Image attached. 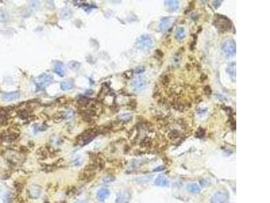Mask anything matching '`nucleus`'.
<instances>
[{"label": "nucleus", "instance_id": "nucleus-3", "mask_svg": "<svg viewBox=\"0 0 270 203\" xmlns=\"http://www.w3.org/2000/svg\"><path fill=\"white\" fill-rule=\"evenodd\" d=\"M221 49L225 55L228 56H233L237 53L236 43L231 39H225L221 44Z\"/></svg>", "mask_w": 270, "mask_h": 203}, {"label": "nucleus", "instance_id": "nucleus-8", "mask_svg": "<svg viewBox=\"0 0 270 203\" xmlns=\"http://www.w3.org/2000/svg\"><path fill=\"white\" fill-rule=\"evenodd\" d=\"M20 97V92L18 91H12V92H3L1 94V99L3 102H11L19 99Z\"/></svg>", "mask_w": 270, "mask_h": 203}, {"label": "nucleus", "instance_id": "nucleus-21", "mask_svg": "<svg viewBox=\"0 0 270 203\" xmlns=\"http://www.w3.org/2000/svg\"><path fill=\"white\" fill-rule=\"evenodd\" d=\"M131 118H132L131 114H130L128 113L122 114L118 117V119L119 121H123V122H128L131 120Z\"/></svg>", "mask_w": 270, "mask_h": 203}, {"label": "nucleus", "instance_id": "nucleus-7", "mask_svg": "<svg viewBox=\"0 0 270 203\" xmlns=\"http://www.w3.org/2000/svg\"><path fill=\"white\" fill-rule=\"evenodd\" d=\"M132 194L128 189H124L118 193L115 203H129L131 200Z\"/></svg>", "mask_w": 270, "mask_h": 203}, {"label": "nucleus", "instance_id": "nucleus-34", "mask_svg": "<svg viewBox=\"0 0 270 203\" xmlns=\"http://www.w3.org/2000/svg\"><path fill=\"white\" fill-rule=\"evenodd\" d=\"M216 96L219 98V99L220 100H226V98H225L224 96H221V95H220V94H217L216 95Z\"/></svg>", "mask_w": 270, "mask_h": 203}, {"label": "nucleus", "instance_id": "nucleus-13", "mask_svg": "<svg viewBox=\"0 0 270 203\" xmlns=\"http://www.w3.org/2000/svg\"><path fill=\"white\" fill-rule=\"evenodd\" d=\"M168 179L164 175H159L155 181V184L158 186H160V187H164V186L168 185Z\"/></svg>", "mask_w": 270, "mask_h": 203}, {"label": "nucleus", "instance_id": "nucleus-20", "mask_svg": "<svg viewBox=\"0 0 270 203\" xmlns=\"http://www.w3.org/2000/svg\"><path fill=\"white\" fill-rule=\"evenodd\" d=\"M185 33H186L185 29L182 28V27H180V28L178 29L176 32V35H175L176 39H178V40L182 39L184 37H185Z\"/></svg>", "mask_w": 270, "mask_h": 203}, {"label": "nucleus", "instance_id": "nucleus-2", "mask_svg": "<svg viewBox=\"0 0 270 203\" xmlns=\"http://www.w3.org/2000/svg\"><path fill=\"white\" fill-rule=\"evenodd\" d=\"M214 24L217 28L222 30V31H226L231 29L232 23L227 17L221 15H217L214 20Z\"/></svg>", "mask_w": 270, "mask_h": 203}, {"label": "nucleus", "instance_id": "nucleus-14", "mask_svg": "<svg viewBox=\"0 0 270 203\" xmlns=\"http://www.w3.org/2000/svg\"><path fill=\"white\" fill-rule=\"evenodd\" d=\"M171 18L170 17H166L162 19L161 22L159 24V29L162 31H165L169 28L171 24Z\"/></svg>", "mask_w": 270, "mask_h": 203}, {"label": "nucleus", "instance_id": "nucleus-9", "mask_svg": "<svg viewBox=\"0 0 270 203\" xmlns=\"http://www.w3.org/2000/svg\"><path fill=\"white\" fill-rule=\"evenodd\" d=\"M28 194L31 198H38L41 194V188L38 185L33 184L28 189Z\"/></svg>", "mask_w": 270, "mask_h": 203}, {"label": "nucleus", "instance_id": "nucleus-28", "mask_svg": "<svg viewBox=\"0 0 270 203\" xmlns=\"http://www.w3.org/2000/svg\"><path fill=\"white\" fill-rule=\"evenodd\" d=\"M30 6H31V7L33 9H36L39 7V2H37H37L33 1V2H31V3H30Z\"/></svg>", "mask_w": 270, "mask_h": 203}, {"label": "nucleus", "instance_id": "nucleus-24", "mask_svg": "<svg viewBox=\"0 0 270 203\" xmlns=\"http://www.w3.org/2000/svg\"><path fill=\"white\" fill-rule=\"evenodd\" d=\"M64 118H65L64 114H62L61 113H57L56 115H54L53 120L54 121H56V123H59V122L62 120Z\"/></svg>", "mask_w": 270, "mask_h": 203}, {"label": "nucleus", "instance_id": "nucleus-33", "mask_svg": "<svg viewBox=\"0 0 270 203\" xmlns=\"http://www.w3.org/2000/svg\"><path fill=\"white\" fill-rule=\"evenodd\" d=\"M162 81H163V83L164 84L168 83H169V81H170L169 77H167V76H164V77H163V79H162Z\"/></svg>", "mask_w": 270, "mask_h": 203}, {"label": "nucleus", "instance_id": "nucleus-27", "mask_svg": "<svg viewBox=\"0 0 270 203\" xmlns=\"http://www.w3.org/2000/svg\"><path fill=\"white\" fill-rule=\"evenodd\" d=\"M144 71H145V68L143 66H138L135 69V73L136 74L142 73L144 72Z\"/></svg>", "mask_w": 270, "mask_h": 203}, {"label": "nucleus", "instance_id": "nucleus-29", "mask_svg": "<svg viewBox=\"0 0 270 203\" xmlns=\"http://www.w3.org/2000/svg\"><path fill=\"white\" fill-rule=\"evenodd\" d=\"M222 1H214L213 3V6H214L215 8H218L221 4Z\"/></svg>", "mask_w": 270, "mask_h": 203}, {"label": "nucleus", "instance_id": "nucleus-10", "mask_svg": "<svg viewBox=\"0 0 270 203\" xmlns=\"http://www.w3.org/2000/svg\"><path fill=\"white\" fill-rule=\"evenodd\" d=\"M146 86V81L142 77H137L132 81V87L133 90L136 91L143 90Z\"/></svg>", "mask_w": 270, "mask_h": 203}, {"label": "nucleus", "instance_id": "nucleus-11", "mask_svg": "<svg viewBox=\"0 0 270 203\" xmlns=\"http://www.w3.org/2000/svg\"><path fill=\"white\" fill-rule=\"evenodd\" d=\"M53 70L57 75H59L61 77H63L66 75V67L64 66V64L62 62H57L56 64H55Z\"/></svg>", "mask_w": 270, "mask_h": 203}, {"label": "nucleus", "instance_id": "nucleus-6", "mask_svg": "<svg viewBox=\"0 0 270 203\" xmlns=\"http://www.w3.org/2000/svg\"><path fill=\"white\" fill-rule=\"evenodd\" d=\"M230 196L228 191L220 190L214 194L211 200V203H229Z\"/></svg>", "mask_w": 270, "mask_h": 203}, {"label": "nucleus", "instance_id": "nucleus-26", "mask_svg": "<svg viewBox=\"0 0 270 203\" xmlns=\"http://www.w3.org/2000/svg\"><path fill=\"white\" fill-rule=\"evenodd\" d=\"M204 92L207 96H209L212 93V90H211V88L209 86H206L204 87Z\"/></svg>", "mask_w": 270, "mask_h": 203}, {"label": "nucleus", "instance_id": "nucleus-23", "mask_svg": "<svg viewBox=\"0 0 270 203\" xmlns=\"http://www.w3.org/2000/svg\"><path fill=\"white\" fill-rule=\"evenodd\" d=\"M9 19V14L5 10L0 12V21L2 22H4L8 21Z\"/></svg>", "mask_w": 270, "mask_h": 203}, {"label": "nucleus", "instance_id": "nucleus-17", "mask_svg": "<svg viewBox=\"0 0 270 203\" xmlns=\"http://www.w3.org/2000/svg\"><path fill=\"white\" fill-rule=\"evenodd\" d=\"M60 16L61 18H64L65 20L70 19L72 16V12L70 8H64L60 12Z\"/></svg>", "mask_w": 270, "mask_h": 203}, {"label": "nucleus", "instance_id": "nucleus-32", "mask_svg": "<svg viewBox=\"0 0 270 203\" xmlns=\"http://www.w3.org/2000/svg\"><path fill=\"white\" fill-rule=\"evenodd\" d=\"M155 54H156V55L158 56L159 58H162L163 56V52H162L161 50H157L155 51Z\"/></svg>", "mask_w": 270, "mask_h": 203}, {"label": "nucleus", "instance_id": "nucleus-16", "mask_svg": "<svg viewBox=\"0 0 270 203\" xmlns=\"http://www.w3.org/2000/svg\"><path fill=\"white\" fill-rule=\"evenodd\" d=\"M61 89L63 91H67L72 89L74 87V81L70 79L68 81H64L61 83Z\"/></svg>", "mask_w": 270, "mask_h": 203}, {"label": "nucleus", "instance_id": "nucleus-18", "mask_svg": "<svg viewBox=\"0 0 270 203\" xmlns=\"http://www.w3.org/2000/svg\"><path fill=\"white\" fill-rule=\"evenodd\" d=\"M187 190L193 194H198L201 191L200 187L196 184H190L187 185Z\"/></svg>", "mask_w": 270, "mask_h": 203}, {"label": "nucleus", "instance_id": "nucleus-5", "mask_svg": "<svg viewBox=\"0 0 270 203\" xmlns=\"http://www.w3.org/2000/svg\"><path fill=\"white\" fill-rule=\"evenodd\" d=\"M153 45V42L151 37L144 35L139 37L136 42V46L137 48L143 50H147L151 48Z\"/></svg>", "mask_w": 270, "mask_h": 203}, {"label": "nucleus", "instance_id": "nucleus-31", "mask_svg": "<svg viewBox=\"0 0 270 203\" xmlns=\"http://www.w3.org/2000/svg\"><path fill=\"white\" fill-rule=\"evenodd\" d=\"M129 106L132 108H135L136 106V102L135 100H131V101H130Z\"/></svg>", "mask_w": 270, "mask_h": 203}, {"label": "nucleus", "instance_id": "nucleus-19", "mask_svg": "<svg viewBox=\"0 0 270 203\" xmlns=\"http://www.w3.org/2000/svg\"><path fill=\"white\" fill-rule=\"evenodd\" d=\"M227 72L230 74L231 77H236V63L232 62L228 65L227 68Z\"/></svg>", "mask_w": 270, "mask_h": 203}, {"label": "nucleus", "instance_id": "nucleus-35", "mask_svg": "<svg viewBox=\"0 0 270 203\" xmlns=\"http://www.w3.org/2000/svg\"><path fill=\"white\" fill-rule=\"evenodd\" d=\"M74 203H88V202L86 200H78V201H76Z\"/></svg>", "mask_w": 270, "mask_h": 203}, {"label": "nucleus", "instance_id": "nucleus-12", "mask_svg": "<svg viewBox=\"0 0 270 203\" xmlns=\"http://www.w3.org/2000/svg\"><path fill=\"white\" fill-rule=\"evenodd\" d=\"M110 192L106 188H102L99 189L97 193V199L99 201H104L108 198Z\"/></svg>", "mask_w": 270, "mask_h": 203}, {"label": "nucleus", "instance_id": "nucleus-4", "mask_svg": "<svg viewBox=\"0 0 270 203\" xmlns=\"http://www.w3.org/2000/svg\"><path fill=\"white\" fill-rule=\"evenodd\" d=\"M53 77L50 74L43 73L37 77L36 87L37 91L41 90L52 83Z\"/></svg>", "mask_w": 270, "mask_h": 203}, {"label": "nucleus", "instance_id": "nucleus-30", "mask_svg": "<svg viewBox=\"0 0 270 203\" xmlns=\"http://www.w3.org/2000/svg\"><path fill=\"white\" fill-rule=\"evenodd\" d=\"M114 178H112V177H111V176H107V177H105L104 179V182H112L114 180Z\"/></svg>", "mask_w": 270, "mask_h": 203}, {"label": "nucleus", "instance_id": "nucleus-25", "mask_svg": "<svg viewBox=\"0 0 270 203\" xmlns=\"http://www.w3.org/2000/svg\"><path fill=\"white\" fill-rule=\"evenodd\" d=\"M73 116H74V111L72 109H70L69 110H68L66 114L64 115V117L65 118H66V119H70V118L73 117Z\"/></svg>", "mask_w": 270, "mask_h": 203}, {"label": "nucleus", "instance_id": "nucleus-1", "mask_svg": "<svg viewBox=\"0 0 270 203\" xmlns=\"http://www.w3.org/2000/svg\"><path fill=\"white\" fill-rule=\"evenodd\" d=\"M98 134L99 131L97 129H89L79 135L77 138V140H78V143L81 144L82 146H84L93 141Z\"/></svg>", "mask_w": 270, "mask_h": 203}, {"label": "nucleus", "instance_id": "nucleus-15", "mask_svg": "<svg viewBox=\"0 0 270 203\" xmlns=\"http://www.w3.org/2000/svg\"><path fill=\"white\" fill-rule=\"evenodd\" d=\"M165 2L166 5L171 11H175L179 8V2L176 1V0H169V1H166Z\"/></svg>", "mask_w": 270, "mask_h": 203}, {"label": "nucleus", "instance_id": "nucleus-22", "mask_svg": "<svg viewBox=\"0 0 270 203\" xmlns=\"http://www.w3.org/2000/svg\"><path fill=\"white\" fill-rule=\"evenodd\" d=\"M68 65L70 69L73 70H77L80 69V64L78 62H76V61H70Z\"/></svg>", "mask_w": 270, "mask_h": 203}]
</instances>
